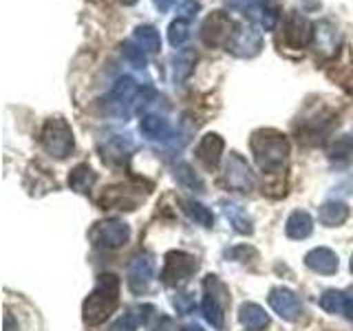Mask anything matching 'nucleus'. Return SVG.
<instances>
[{
  "mask_svg": "<svg viewBox=\"0 0 353 331\" xmlns=\"http://www.w3.org/2000/svg\"><path fill=\"white\" fill-rule=\"evenodd\" d=\"M239 320L241 325L250 329V331H259L263 327H268L270 323V316L265 314V309L256 303H243L239 309Z\"/></svg>",
  "mask_w": 353,
  "mask_h": 331,
  "instance_id": "f3484780",
  "label": "nucleus"
},
{
  "mask_svg": "<svg viewBox=\"0 0 353 331\" xmlns=\"http://www.w3.org/2000/svg\"><path fill=\"white\" fill-rule=\"evenodd\" d=\"M42 146L51 157L64 159L73 150V130L62 117H51L42 128Z\"/></svg>",
  "mask_w": 353,
  "mask_h": 331,
  "instance_id": "7ed1b4c3",
  "label": "nucleus"
},
{
  "mask_svg": "<svg viewBox=\"0 0 353 331\" xmlns=\"http://www.w3.org/2000/svg\"><path fill=\"white\" fill-rule=\"evenodd\" d=\"M139 88H137V82L132 80V77H119L117 84L113 86V93H110V104H115L117 108H128L132 104V99L137 97Z\"/></svg>",
  "mask_w": 353,
  "mask_h": 331,
  "instance_id": "a211bd4d",
  "label": "nucleus"
},
{
  "mask_svg": "<svg viewBox=\"0 0 353 331\" xmlns=\"http://www.w3.org/2000/svg\"><path fill=\"white\" fill-rule=\"evenodd\" d=\"M152 331H174L172 320H170V318H161V325H159V327H154Z\"/></svg>",
  "mask_w": 353,
  "mask_h": 331,
  "instance_id": "72a5a7b5",
  "label": "nucleus"
},
{
  "mask_svg": "<svg viewBox=\"0 0 353 331\" xmlns=\"http://www.w3.org/2000/svg\"><path fill=\"white\" fill-rule=\"evenodd\" d=\"M141 132L150 139H168L170 137V124L168 119L161 117V115H146L141 117V124H139Z\"/></svg>",
  "mask_w": 353,
  "mask_h": 331,
  "instance_id": "4be33fe9",
  "label": "nucleus"
},
{
  "mask_svg": "<svg viewBox=\"0 0 353 331\" xmlns=\"http://www.w3.org/2000/svg\"><path fill=\"white\" fill-rule=\"evenodd\" d=\"M174 177H176V181H179L183 188H188V190H192V192H203V181H201V177H199L194 170H192V166H188V163H179L174 168Z\"/></svg>",
  "mask_w": 353,
  "mask_h": 331,
  "instance_id": "b1692460",
  "label": "nucleus"
},
{
  "mask_svg": "<svg viewBox=\"0 0 353 331\" xmlns=\"http://www.w3.org/2000/svg\"><path fill=\"white\" fill-rule=\"evenodd\" d=\"M223 212L236 232H241V234H252V221L245 212H243L241 205L232 203V201H223Z\"/></svg>",
  "mask_w": 353,
  "mask_h": 331,
  "instance_id": "5701e85b",
  "label": "nucleus"
},
{
  "mask_svg": "<svg viewBox=\"0 0 353 331\" xmlns=\"http://www.w3.org/2000/svg\"><path fill=\"white\" fill-rule=\"evenodd\" d=\"M119 303V279L115 274H99L95 290L88 294L82 307V316L86 325H102L115 312Z\"/></svg>",
  "mask_w": 353,
  "mask_h": 331,
  "instance_id": "f257e3e1",
  "label": "nucleus"
},
{
  "mask_svg": "<svg viewBox=\"0 0 353 331\" xmlns=\"http://www.w3.org/2000/svg\"><path fill=\"white\" fill-rule=\"evenodd\" d=\"M190 38V25L183 18H176L174 22H170L168 27V42L172 47H183L185 40Z\"/></svg>",
  "mask_w": 353,
  "mask_h": 331,
  "instance_id": "a878e982",
  "label": "nucleus"
},
{
  "mask_svg": "<svg viewBox=\"0 0 353 331\" xmlns=\"http://www.w3.org/2000/svg\"><path fill=\"white\" fill-rule=\"evenodd\" d=\"M270 307L279 314L283 320H298V316L303 314V305L298 301V296L287 290V287H276L270 292Z\"/></svg>",
  "mask_w": 353,
  "mask_h": 331,
  "instance_id": "9b49d317",
  "label": "nucleus"
},
{
  "mask_svg": "<svg viewBox=\"0 0 353 331\" xmlns=\"http://www.w3.org/2000/svg\"><path fill=\"white\" fill-rule=\"evenodd\" d=\"M128 237H130V228L126 223H121V221H102V223H97L91 230V234H88L91 243L99 250L121 248L128 241Z\"/></svg>",
  "mask_w": 353,
  "mask_h": 331,
  "instance_id": "423d86ee",
  "label": "nucleus"
},
{
  "mask_svg": "<svg viewBox=\"0 0 353 331\" xmlns=\"http://www.w3.org/2000/svg\"><path fill=\"white\" fill-rule=\"evenodd\" d=\"M314 38V25L301 14H290L285 22V42L294 49L307 47Z\"/></svg>",
  "mask_w": 353,
  "mask_h": 331,
  "instance_id": "f8f14e48",
  "label": "nucleus"
},
{
  "mask_svg": "<svg viewBox=\"0 0 353 331\" xmlns=\"http://www.w3.org/2000/svg\"><path fill=\"white\" fill-rule=\"evenodd\" d=\"M353 154V141H351V137H342V139H338L336 143H334V148L329 150V157L331 159H349Z\"/></svg>",
  "mask_w": 353,
  "mask_h": 331,
  "instance_id": "c756f323",
  "label": "nucleus"
},
{
  "mask_svg": "<svg viewBox=\"0 0 353 331\" xmlns=\"http://www.w3.org/2000/svg\"><path fill=\"white\" fill-rule=\"evenodd\" d=\"M320 307L329 314H340L349 320H353V290L347 292H336L329 290L320 296Z\"/></svg>",
  "mask_w": 353,
  "mask_h": 331,
  "instance_id": "ddd939ff",
  "label": "nucleus"
},
{
  "mask_svg": "<svg viewBox=\"0 0 353 331\" xmlns=\"http://www.w3.org/2000/svg\"><path fill=\"white\" fill-rule=\"evenodd\" d=\"M234 22L230 20V16H225L223 11H214L210 14L203 25H201V40L208 44V47H228V42L234 33Z\"/></svg>",
  "mask_w": 353,
  "mask_h": 331,
  "instance_id": "0eeeda50",
  "label": "nucleus"
},
{
  "mask_svg": "<svg viewBox=\"0 0 353 331\" xmlns=\"http://www.w3.org/2000/svg\"><path fill=\"white\" fill-rule=\"evenodd\" d=\"M154 276V263L150 254H139L130 261L128 265V274H126V283L130 287L132 294H143L150 287Z\"/></svg>",
  "mask_w": 353,
  "mask_h": 331,
  "instance_id": "9d476101",
  "label": "nucleus"
},
{
  "mask_svg": "<svg viewBox=\"0 0 353 331\" xmlns=\"http://www.w3.org/2000/svg\"><path fill=\"white\" fill-rule=\"evenodd\" d=\"M305 265L318 274H336L338 272V257L329 248H316L305 257Z\"/></svg>",
  "mask_w": 353,
  "mask_h": 331,
  "instance_id": "2eb2a0df",
  "label": "nucleus"
},
{
  "mask_svg": "<svg viewBox=\"0 0 353 331\" xmlns=\"http://www.w3.org/2000/svg\"><path fill=\"white\" fill-rule=\"evenodd\" d=\"M119 3H121V5H135L137 0H119Z\"/></svg>",
  "mask_w": 353,
  "mask_h": 331,
  "instance_id": "c9c22d12",
  "label": "nucleus"
},
{
  "mask_svg": "<svg viewBox=\"0 0 353 331\" xmlns=\"http://www.w3.org/2000/svg\"><path fill=\"white\" fill-rule=\"evenodd\" d=\"M225 183L239 192H252L256 188V174L239 152H230L225 161Z\"/></svg>",
  "mask_w": 353,
  "mask_h": 331,
  "instance_id": "1a4fd4ad",
  "label": "nucleus"
},
{
  "mask_svg": "<svg viewBox=\"0 0 353 331\" xmlns=\"http://www.w3.org/2000/svg\"><path fill=\"white\" fill-rule=\"evenodd\" d=\"M285 232L290 239H307L309 234L314 232V219L309 212H305V210H296V212L290 214V219H287L285 223Z\"/></svg>",
  "mask_w": 353,
  "mask_h": 331,
  "instance_id": "dca6fc26",
  "label": "nucleus"
},
{
  "mask_svg": "<svg viewBox=\"0 0 353 331\" xmlns=\"http://www.w3.org/2000/svg\"><path fill=\"white\" fill-rule=\"evenodd\" d=\"M139 323H143L141 316L137 312H128V314L121 316L113 327H110V331H137Z\"/></svg>",
  "mask_w": 353,
  "mask_h": 331,
  "instance_id": "c85d7f7f",
  "label": "nucleus"
},
{
  "mask_svg": "<svg viewBox=\"0 0 353 331\" xmlns=\"http://www.w3.org/2000/svg\"><path fill=\"white\" fill-rule=\"evenodd\" d=\"M199 9H201V3H199V0H183V5L179 7V14L183 20H190L196 16Z\"/></svg>",
  "mask_w": 353,
  "mask_h": 331,
  "instance_id": "2f4dec72",
  "label": "nucleus"
},
{
  "mask_svg": "<svg viewBox=\"0 0 353 331\" xmlns=\"http://www.w3.org/2000/svg\"><path fill=\"white\" fill-rule=\"evenodd\" d=\"M349 268H351V272H353V257H351V263H349Z\"/></svg>",
  "mask_w": 353,
  "mask_h": 331,
  "instance_id": "e433bc0d",
  "label": "nucleus"
},
{
  "mask_svg": "<svg viewBox=\"0 0 353 331\" xmlns=\"http://www.w3.org/2000/svg\"><path fill=\"white\" fill-rule=\"evenodd\" d=\"M172 69H174V80L181 82L185 80L188 75L192 73V66H194V53L192 51H181L176 58L172 60Z\"/></svg>",
  "mask_w": 353,
  "mask_h": 331,
  "instance_id": "bb28decb",
  "label": "nucleus"
},
{
  "mask_svg": "<svg viewBox=\"0 0 353 331\" xmlns=\"http://www.w3.org/2000/svg\"><path fill=\"white\" fill-rule=\"evenodd\" d=\"M152 3H154V7H157L159 11H168L176 3V0H152Z\"/></svg>",
  "mask_w": 353,
  "mask_h": 331,
  "instance_id": "473e14b6",
  "label": "nucleus"
},
{
  "mask_svg": "<svg viewBox=\"0 0 353 331\" xmlns=\"http://www.w3.org/2000/svg\"><path fill=\"white\" fill-rule=\"evenodd\" d=\"M121 53H124V58L132 64L137 66V69H143L146 66V51H143L141 47H135L132 42H124L121 44Z\"/></svg>",
  "mask_w": 353,
  "mask_h": 331,
  "instance_id": "cd10ccee",
  "label": "nucleus"
},
{
  "mask_svg": "<svg viewBox=\"0 0 353 331\" xmlns=\"http://www.w3.org/2000/svg\"><path fill=\"white\" fill-rule=\"evenodd\" d=\"M172 305H174V309H176L179 314H190V312H192V307H194V298H192V294H188V292L176 294V296L172 298Z\"/></svg>",
  "mask_w": 353,
  "mask_h": 331,
  "instance_id": "7c9ffc66",
  "label": "nucleus"
},
{
  "mask_svg": "<svg viewBox=\"0 0 353 331\" xmlns=\"http://www.w3.org/2000/svg\"><path fill=\"white\" fill-rule=\"evenodd\" d=\"M199 268L196 259L192 254H185V252H168L165 254V263H163V270H161V281L163 285L168 287H179L183 283H188L194 276Z\"/></svg>",
  "mask_w": 353,
  "mask_h": 331,
  "instance_id": "20e7f679",
  "label": "nucleus"
},
{
  "mask_svg": "<svg viewBox=\"0 0 353 331\" xmlns=\"http://www.w3.org/2000/svg\"><path fill=\"white\" fill-rule=\"evenodd\" d=\"M181 208L188 214V219L194 221V223L203 225V228H212L214 225V214L210 212V208H205L203 203L194 201V199H181Z\"/></svg>",
  "mask_w": 353,
  "mask_h": 331,
  "instance_id": "412c9836",
  "label": "nucleus"
},
{
  "mask_svg": "<svg viewBox=\"0 0 353 331\" xmlns=\"http://www.w3.org/2000/svg\"><path fill=\"white\" fill-rule=\"evenodd\" d=\"M223 296H225V287L221 285V281L216 276H205L203 281V301H201V309L203 316L210 325L214 329H223L225 323V314H223Z\"/></svg>",
  "mask_w": 353,
  "mask_h": 331,
  "instance_id": "39448f33",
  "label": "nucleus"
},
{
  "mask_svg": "<svg viewBox=\"0 0 353 331\" xmlns=\"http://www.w3.org/2000/svg\"><path fill=\"white\" fill-rule=\"evenodd\" d=\"M250 146L254 152V159H256L259 168L263 172H276L283 168V163L287 161V154H290V143H287L285 135L276 130H256L250 139Z\"/></svg>",
  "mask_w": 353,
  "mask_h": 331,
  "instance_id": "f03ea898",
  "label": "nucleus"
},
{
  "mask_svg": "<svg viewBox=\"0 0 353 331\" xmlns=\"http://www.w3.org/2000/svg\"><path fill=\"white\" fill-rule=\"evenodd\" d=\"M183 331H203V327H199V325H188Z\"/></svg>",
  "mask_w": 353,
  "mask_h": 331,
  "instance_id": "f704fd0d",
  "label": "nucleus"
},
{
  "mask_svg": "<svg viewBox=\"0 0 353 331\" xmlns=\"http://www.w3.org/2000/svg\"><path fill=\"white\" fill-rule=\"evenodd\" d=\"M225 49L239 58H254L263 49V36L252 25H236Z\"/></svg>",
  "mask_w": 353,
  "mask_h": 331,
  "instance_id": "6e6552de",
  "label": "nucleus"
},
{
  "mask_svg": "<svg viewBox=\"0 0 353 331\" xmlns=\"http://www.w3.org/2000/svg\"><path fill=\"white\" fill-rule=\"evenodd\" d=\"M318 219H320V223L327 228H338L349 219V205L342 201H327L320 208Z\"/></svg>",
  "mask_w": 353,
  "mask_h": 331,
  "instance_id": "6ab92c4d",
  "label": "nucleus"
},
{
  "mask_svg": "<svg viewBox=\"0 0 353 331\" xmlns=\"http://www.w3.org/2000/svg\"><path fill=\"white\" fill-rule=\"evenodd\" d=\"M95 179H97V174L93 172L91 166L80 163V166H75L69 174V188L75 192H80V194H86L93 188Z\"/></svg>",
  "mask_w": 353,
  "mask_h": 331,
  "instance_id": "aec40b11",
  "label": "nucleus"
},
{
  "mask_svg": "<svg viewBox=\"0 0 353 331\" xmlns=\"http://www.w3.org/2000/svg\"><path fill=\"white\" fill-rule=\"evenodd\" d=\"M135 40L139 42V47H141L143 51H148V53L161 49L159 31L154 29V27H150V25H141V27H137V29H135Z\"/></svg>",
  "mask_w": 353,
  "mask_h": 331,
  "instance_id": "393cba45",
  "label": "nucleus"
},
{
  "mask_svg": "<svg viewBox=\"0 0 353 331\" xmlns=\"http://www.w3.org/2000/svg\"><path fill=\"white\" fill-rule=\"evenodd\" d=\"M223 139H221L216 132H208V135L199 141L196 146V159L201 161L205 168H216L221 161V154H223Z\"/></svg>",
  "mask_w": 353,
  "mask_h": 331,
  "instance_id": "4468645a",
  "label": "nucleus"
}]
</instances>
